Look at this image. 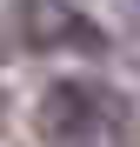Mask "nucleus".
I'll return each instance as SVG.
<instances>
[{
  "label": "nucleus",
  "instance_id": "7ed1b4c3",
  "mask_svg": "<svg viewBox=\"0 0 140 147\" xmlns=\"http://www.w3.org/2000/svg\"><path fill=\"white\" fill-rule=\"evenodd\" d=\"M127 20H133V40H140V0H127Z\"/></svg>",
  "mask_w": 140,
  "mask_h": 147
},
{
  "label": "nucleus",
  "instance_id": "f257e3e1",
  "mask_svg": "<svg viewBox=\"0 0 140 147\" xmlns=\"http://www.w3.org/2000/svg\"><path fill=\"white\" fill-rule=\"evenodd\" d=\"M33 120H40V140L87 147V140H100V134H113L127 120V100L113 87H100V80H54V87L40 94Z\"/></svg>",
  "mask_w": 140,
  "mask_h": 147
},
{
  "label": "nucleus",
  "instance_id": "20e7f679",
  "mask_svg": "<svg viewBox=\"0 0 140 147\" xmlns=\"http://www.w3.org/2000/svg\"><path fill=\"white\" fill-rule=\"evenodd\" d=\"M0 114H7V100H0Z\"/></svg>",
  "mask_w": 140,
  "mask_h": 147
},
{
  "label": "nucleus",
  "instance_id": "f03ea898",
  "mask_svg": "<svg viewBox=\"0 0 140 147\" xmlns=\"http://www.w3.org/2000/svg\"><path fill=\"white\" fill-rule=\"evenodd\" d=\"M13 27L33 54H60V47H80V54H100V27L74 7V0H20L13 7Z\"/></svg>",
  "mask_w": 140,
  "mask_h": 147
}]
</instances>
